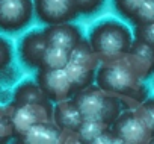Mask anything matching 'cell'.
I'll use <instances>...</instances> for the list:
<instances>
[{
  "mask_svg": "<svg viewBox=\"0 0 154 144\" xmlns=\"http://www.w3.org/2000/svg\"><path fill=\"white\" fill-rule=\"evenodd\" d=\"M95 81L97 85L118 99L124 109H136L148 97L146 85L122 58L101 64L97 70Z\"/></svg>",
  "mask_w": 154,
  "mask_h": 144,
  "instance_id": "1",
  "label": "cell"
},
{
  "mask_svg": "<svg viewBox=\"0 0 154 144\" xmlns=\"http://www.w3.org/2000/svg\"><path fill=\"white\" fill-rule=\"evenodd\" d=\"M89 41L101 64H104L124 58L134 40L130 29L121 21L104 20L92 27Z\"/></svg>",
  "mask_w": 154,
  "mask_h": 144,
  "instance_id": "2",
  "label": "cell"
},
{
  "mask_svg": "<svg viewBox=\"0 0 154 144\" xmlns=\"http://www.w3.org/2000/svg\"><path fill=\"white\" fill-rule=\"evenodd\" d=\"M74 102L85 120H100L109 126L115 123V120L122 112V105L118 99L104 91L100 85H89L72 96Z\"/></svg>",
  "mask_w": 154,
  "mask_h": 144,
  "instance_id": "3",
  "label": "cell"
},
{
  "mask_svg": "<svg viewBox=\"0 0 154 144\" xmlns=\"http://www.w3.org/2000/svg\"><path fill=\"white\" fill-rule=\"evenodd\" d=\"M112 129L124 144H148L152 139V132L136 109H124Z\"/></svg>",
  "mask_w": 154,
  "mask_h": 144,
  "instance_id": "4",
  "label": "cell"
},
{
  "mask_svg": "<svg viewBox=\"0 0 154 144\" xmlns=\"http://www.w3.org/2000/svg\"><path fill=\"white\" fill-rule=\"evenodd\" d=\"M35 12L33 0H0V29L8 34L23 30Z\"/></svg>",
  "mask_w": 154,
  "mask_h": 144,
  "instance_id": "5",
  "label": "cell"
},
{
  "mask_svg": "<svg viewBox=\"0 0 154 144\" xmlns=\"http://www.w3.org/2000/svg\"><path fill=\"white\" fill-rule=\"evenodd\" d=\"M35 79L53 103L71 99L75 94V88L65 68H39Z\"/></svg>",
  "mask_w": 154,
  "mask_h": 144,
  "instance_id": "6",
  "label": "cell"
},
{
  "mask_svg": "<svg viewBox=\"0 0 154 144\" xmlns=\"http://www.w3.org/2000/svg\"><path fill=\"white\" fill-rule=\"evenodd\" d=\"M53 102L45 103H23L18 105L14 102V111L11 114V121L15 129V138L26 132L33 124L42 121H53Z\"/></svg>",
  "mask_w": 154,
  "mask_h": 144,
  "instance_id": "7",
  "label": "cell"
},
{
  "mask_svg": "<svg viewBox=\"0 0 154 144\" xmlns=\"http://www.w3.org/2000/svg\"><path fill=\"white\" fill-rule=\"evenodd\" d=\"M33 3L36 18L45 24L74 21L79 15L75 0H33Z\"/></svg>",
  "mask_w": 154,
  "mask_h": 144,
  "instance_id": "8",
  "label": "cell"
},
{
  "mask_svg": "<svg viewBox=\"0 0 154 144\" xmlns=\"http://www.w3.org/2000/svg\"><path fill=\"white\" fill-rule=\"evenodd\" d=\"M47 47H48V43H47L44 30H32V32L26 34L21 38V43L18 47L21 62L29 68L39 70L41 61H42V56H44Z\"/></svg>",
  "mask_w": 154,
  "mask_h": 144,
  "instance_id": "9",
  "label": "cell"
},
{
  "mask_svg": "<svg viewBox=\"0 0 154 144\" xmlns=\"http://www.w3.org/2000/svg\"><path fill=\"white\" fill-rule=\"evenodd\" d=\"M122 59L142 81H146L154 75V47L139 40L133 41L130 50Z\"/></svg>",
  "mask_w": 154,
  "mask_h": 144,
  "instance_id": "10",
  "label": "cell"
},
{
  "mask_svg": "<svg viewBox=\"0 0 154 144\" xmlns=\"http://www.w3.org/2000/svg\"><path fill=\"white\" fill-rule=\"evenodd\" d=\"M44 34H45L48 46L60 47V49H65L69 52L83 40L80 29L75 24H72L71 21L47 24V27L44 29Z\"/></svg>",
  "mask_w": 154,
  "mask_h": 144,
  "instance_id": "11",
  "label": "cell"
},
{
  "mask_svg": "<svg viewBox=\"0 0 154 144\" xmlns=\"http://www.w3.org/2000/svg\"><path fill=\"white\" fill-rule=\"evenodd\" d=\"M62 129L54 121H42L33 124L26 132H23L17 142L20 144H59Z\"/></svg>",
  "mask_w": 154,
  "mask_h": 144,
  "instance_id": "12",
  "label": "cell"
},
{
  "mask_svg": "<svg viewBox=\"0 0 154 144\" xmlns=\"http://www.w3.org/2000/svg\"><path fill=\"white\" fill-rule=\"evenodd\" d=\"M53 121L60 129H74V130H79L80 126L83 124L85 118L82 115V111L79 109V106H77V103L71 97V99L57 102L54 105Z\"/></svg>",
  "mask_w": 154,
  "mask_h": 144,
  "instance_id": "13",
  "label": "cell"
},
{
  "mask_svg": "<svg viewBox=\"0 0 154 144\" xmlns=\"http://www.w3.org/2000/svg\"><path fill=\"white\" fill-rule=\"evenodd\" d=\"M12 100L18 105L23 103H45V102H51L44 90L41 88V85L36 81H24L23 84H20L15 90H14V96Z\"/></svg>",
  "mask_w": 154,
  "mask_h": 144,
  "instance_id": "14",
  "label": "cell"
},
{
  "mask_svg": "<svg viewBox=\"0 0 154 144\" xmlns=\"http://www.w3.org/2000/svg\"><path fill=\"white\" fill-rule=\"evenodd\" d=\"M65 70H66V73H68V76L75 88V93H77V91H80V90L94 84L98 68H91V67H86L83 64L69 61L68 65L65 67Z\"/></svg>",
  "mask_w": 154,
  "mask_h": 144,
  "instance_id": "15",
  "label": "cell"
},
{
  "mask_svg": "<svg viewBox=\"0 0 154 144\" xmlns=\"http://www.w3.org/2000/svg\"><path fill=\"white\" fill-rule=\"evenodd\" d=\"M71 59L69 61H74V62H79V64H83L86 67H91V68H98L100 67V58L98 55L95 53L94 47L91 46V41L89 40H82L79 44H77L71 52Z\"/></svg>",
  "mask_w": 154,
  "mask_h": 144,
  "instance_id": "16",
  "label": "cell"
},
{
  "mask_svg": "<svg viewBox=\"0 0 154 144\" xmlns=\"http://www.w3.org/2000/svg\"><path fill=\"white\" fill-rule=\"evenodd\" d=\"M69 59H71L69 50L48 46L44 56H42L41 68H65L68 65Z\"/></svg>",
  "mask_w": 154,
  "mask_h": 144,
  "instance_id": "17",
  "label": "cell"
},
{
  "mask_svg": "<svg viewBox=\"0 0 154 144\" xmlns=\"http://www.w3.org/2000/svg\"><path fill=\"white\" fill-rule=\"evenodd\" d=\"M112 126L100 121V120H85L80 126L79 132L82 136V144H94V141Z\"/></svg>",
  "mask_w": 154,
  "mask_h": 144,
  "instance_id": "18",
  "label": "cell"
},
{
  "mask_svg": "<svg viewBox=\"0 0 154 144\" xmlns=\"http://www.w3.org/2000/svg\"><path fill=\"white\" fill-rule=\"evenodd\" d=\"M145 2L146 0H113V6L119 15L127 20H131Z\"/></svg>",
  "mask_w": 154,
  "mask_h": 144,
  "instance_id": "19",
  "label": "cell"
},
{
  "mask_svg": "<svg viewBox=\"0 0 154 144\" xmlns=\"http://www.w3.org/2000/svg\"><path fill=\"white\" fill-rule=\"evenodd\" d=\"M130 21L134 26L152 23L154 21V0H146V2L140 6V9L134 14V17Z\"/></svg>",
  "mask_w": 154,
  "mask_h": 144,
  "instance_id": "20",
  "label": "cell"
},
{
  "mask_svg": "<svg viewBox=\"0 0 154 144\" xmlns=\"http://www.w3.org/2000/svg\"><path fill=\"white\" fill-rule=\"evenodd\" d=\"M134 40H139L151 47H154V21L146 24H137L134 26Z\"/></svg>",
  "mask_w": 154,
  "mask_h": 144,
  "instance_id": "21",
  "label": "cell"
},
{
  "mask_svg": "<svg viewBox=\"0 0 154 144\" xmlns=\"http://www.w3.org/2000/svg\"><path fill=\"white\" fill-rule=\"evenodd\" d=\"M136 111L142 117V120L146 123L154 138V99H146L139 108H136Z\"/></svg>",
  "mask_w": 154,
  "mask_h": 144,
  "instance_id": "22",
  "label": "cell"
},
{
  "mask_svg": "<svg viewBox=\"0 0 154 144\" xmlns=\"http://www.w3.org/2000/svg\"><path fill=\"white\" fill-rule=\"evenodd\" d=\"M103 3H104V0H75L79 14H83V15H92L98 12Z\"/></svg>",
  "mask_w": 154,
  "mask_h": 144,
  "instance_id": "23",
  "label": "cell"
},
{
  "mask_svg": "<svg viewBox=\"0 0 154 144\" xmlns=\"http://www.w3.org/2000/svg\"><path fill=\"white\" fill-rule=\"evenodd\" d=\"M11 138H15V129L9 117L0 115V141L5 142Z\"/></svg>",
  "mask_w": 154,
  "mask_h": 144,
  "instance_id": "24",
  "label": "cell"
},
{
  "mask_svg": "<svg viewBox=\"0 0 154 144\" xmlns=\"http://www.w3.org/2000/svg\"><path fill=\"white\" fill-rule=\"evenodd\" d=\"M2 55H0V68H6L12 62V47L6 38H2Z\"/></svg>",
  "mask_w": 154,
  "mask_h": 144,
  "instance_id": "25",
  "label": "cell"
},
{
  "mask_svg": "<svg viewBox=\"0 0 154 144\" xmlns=\"http://www.w3.org/2000/svg\"><path fill=\"white\" fill-rule=\"evenodd\" d=\"M82 142V136L79 130L74 129H62L60 132V142L59 144H79Z\"/></svg>",
  "mask_w": 154,
  "mask_h": 144,
  "instance_id": "26",
  "label": "cell"
},
{
  "mask_svg": "<svg viewBox=\"0 0 154 144\" xmlns=\"http://www.w3.org/2000/svg\"><path fill=\"white\" fill-rule=\"evenodd\" d=\"M94 144H122V141H121V138L113 132V129L110 127V129H107L106 132H103V133L94 141Z\"/></svg>",
  "mask_w": 154,
  "mask_h": 144,
  "instance_id": "27",
  "label": "cell"
},
{
  "mask_svg": "<svg viewBox=\"0 0 154 144\" xmlns=\"http://www.w3.org/2000/svg\"><path fill=\"white\" fill-rule=\"evenodd\" d=\"M151 142H154V138H152V139H151Z\"/></svg>",
  "mask_w": 154,
  "mask_h": 144,
  "instance_id": "28",
  "label": "cell"
}]
</instances>
